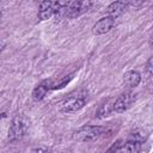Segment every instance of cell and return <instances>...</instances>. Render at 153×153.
Instances as JSON below:
<instances>
[{"label":"cell","instance_id":"cell-9","mask_svg":"<svg viewBox=\"0 0 153 153\" xmlns=\"http://www.w3.org/2000/svg\"><path fill=\"white\" fill-rule=\"evenodd\" d=\"M141 81V75L136 71H128L123 75V84L127 87H135L140 84Z\"/></svg>","mask_w":153,"mask_h":153},{"label":"cell","instance_id":"cell-6","mask_svg":"<svg viewBox=\"0 0 153 153\" xmlns=\"http://www.w3.org/2000/svg\"><path fill=\"white\" fill-rule=\"evenodd\" d=\"M135 99V94L133 92H126V93H122L118 98L115 99L114 102V111L117 112V114H121V112H124L126 110L129 109V106L131 105V103L134 102Z\"/></svg>","mask_w":153,"mask_h":153},{"label":"cell","instance_id":"cell-16","mask_svg":"<svg viewBox=\"0 0 153 153\" xmlns=\"http://www.w3.org/2000/svg\"><path fill=\"white\" fill-rule=\"evenodd\" d=\"M149 45L153 48V32H152V35H151V37H149Z\"/></svg>","mask_w":153,"mask_h":153},{"label":"cell","instance_id":"cell-3","mask_svg":"<svg viewBox=\"0 0 153 153\" xmlns=\"http://www.w3.org/2000/svg\"><path fill=\"white\" fill-rule=\"evenodd\" d=\"M85 102H86L85 96H71L61 103L60 110L61 112H66V114L76 112L84 108Z\"/></svg>","mask_w":153,"mask_h":153},{"label":"cell","instance_id":"cell-1","mask_svg":"<svg viewBox=\"0 0 153 153\" xmlns=\"http://www.w3.org/2000/svg\"><path fill=\"white\" fill-rule=\"evenodd\" d=\"M29 128V120L25 115L17 114L10 124L8 129V141L10 142H16L19 141L25 134Z\"/></svg>","mask_w":153,"mask_h":153},{"label":"cell","instance_id":"cell-15","mask_svg":"<svg viewBox=\"0 0 153 153\" xmlns=\"http://www.w3.org/2000/svg\"><path fill=\"white\" fill-rule=\"evenodd\" d=\"M31 153H53V152H51V149H49V148H45V147H38V148L32 149Z\"/></svg>","mask_w":153,"mask_h":153},{"label":"cell","instance_id":"cell-12","mask_svg":"<svg viewBox=\"0 0 153 153\" xmlns=\"http://www.w3.org/2000/svg\"><path fill=\"white\" fill-rule=\"evenodd\" d=\"M112 111H114V103H105V104H103V105L99 108V110H98V112H97V117H98V118L106 117V116H109V114L112 112Z\"/></svg>","mask_w":153,"mask_h":153},{"label":"cell","instance_id":"cell-7","mask_svg":"<svg viewBox=\"0 0 153 153\" xmlns=\"http://www.w3.org/2000/svg\"><path fill=\"white\" fill-rule=\"evenodd\" d=\"M114 25H115V18H112L110 16L103 17L98 22H96V24L92 26V33L96 36L104 35V33L109 32L114 27Z\"/></svg>","mask_w":153,"mask_h":153},{"label":"cell","instance_id":"cell-13","mask_svg":"<svg viewBox=\"0 0 153 153\" xmlns=\"http://www.w3.org/2000/svg\"><path fill=\"white\" fill-rule=\"evenodd\" d=\"M145 73L148 76H152L153 75V56H151L149 60L147 61V63L145 66Z\"/></svg>","mask_w":153,"mask_h":153},{"label":"cell","instance_id":"cell-5","mask_svg":"<svg viewBox=\"0 0 153 153\" xmlns=\"http://www.w3.org/2000/svg\"><path fill=\"white\" fill-rule=\"evenodd\" d=\"M60 7V1H42L39 2V8L37 17L39 20H48L54 18L55 12Z\"/></svg>","mask_w":153,"mask_h":153},{"label":"cell","instance_id":"cell-10","mask_svg":"<svg viewBox=\"0 0 153 153\" xmlns=\"http://www.w3.org/2000/svg\"><path fill=\"white\" fill-rule=\"evenodd\" d=\"M141 148V143L137 140H129L124 145L120 147L117 153H139Z\"/></svg>","mask_w":153,"mask_h":153},{"label":"cell","instance_id":"cell-11","mask_svg":"<svg viewBox=\"0 0 153 153\" xmlns=\"http://www.w3.org/2000/svg\"><path fill=\"white\" fill-rule=\"evenodd\" d=\"M49 86L48 85H45V84H41V85H37L35 88H33V91H32V98L36 100V102H38V100H42L44 97H45V94H47V92L49 91Z\"/></svg>","mask_w":153,"mask_h":153},{"label":"cell","instance_id":"cell-2","mask_svg":"<svg viewBox=\"0 0 153 153\" xmlns=\"http://www.w3.org/2000/svg\"><path fill=\"white\" fill-rule=\"evenodd\" d=\"M104 131L105 128L100 126H84L73 133V140L78 142L94 141L98 137H100L104 134Z\"/></svg>","mask_w":153,"mask_h":153},{"label":"cell","instance_id":"cell-4","mask_svg":"<svg viewBox=\"0 0 153 153\" xmlns=\"http://www.w3.org/2000/svg\"><path fill=\"white\" fill-rule=\"evenodd\" d=\"M93 5L91 1H69L66 8V18H75L87 12Z\"/></svg>","mask_w":153,"mask_h":153},{"label":"cell","instance_id":"cell-8","mask_svg":"<svg viewBox=\"0 0 153 153\" xmlns=\"http://www.w3.org/2000/svg\"><path fill=\"white\" fill-rule=\"evenodd\" d=\"M128 6H129L128 1H115V2H111L106 8L108 16H110V17L116 19L117 17H120L127 10Z\"/></svg>","mask_w":153,"mask_h":153},{"label":"cell","instance_id":"cell-14","mask_svg":"<svg viewBox=\"0 0 153 153\" xmlns=\"http://www.w3.org/2000/svg\"><path fill=\"white\" fill-rule=\"evenodd\" d=\"M121 146H122V145H121V140H118V141H116L111 147H109V148L105 151V153H117V151L120 149Z\"/></svg>","mask_w":153,"mask_h":153}]
</instances>
